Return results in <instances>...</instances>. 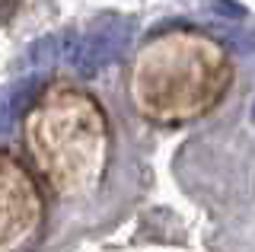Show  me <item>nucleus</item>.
I'll return each mask as SVG.
<instances>
[{"label":"nucleus","mask_w":255,"mask_h":252,"mask_svg":"<svg viewBox=\"0 0 255 252\" xmlns=\"http://www.w3.org/2000/svg\"><path fill=\"white\" fill-rule=\"evenodd\" d=\"M64 61V35H45L29 48V64L35 70H48Z\"/></svg>","instance_id":"nucleus-3"},{"label":"nucleus","mask_w":255,"mask_h":252,"mask_svg":"<svg viewBox=\"0 0 255 252\" xmlns=\"http://www.w3.org/2000/svg\"><path fill=\"white\" fill-rule=\"evenodd\" d=\"M252 122H255V106H252Z\"/></svg>","instance_id":"nucleus-6"},{"label":"nucleus","mask_w":255,"mask_h":252,"mask_svg":"<svg viewBox=\"0 0 255 252\" xmlns=\"http://www.w3.org/2000/svg\"><path fill=\"white\" fill-rule=\"evenodd\" d=\"M214 6H217V13H223V16H233V19L246 16V10L239 3H233V0H214Z\"/></svg>","instance_id":"nucleus-5"},{"label":"nucleus","mask_w":255,"mask_h":252,"mask_svg":"<svg viewBox=\"0 0 255 252\" xmlns=\"http://www.w3.org/2000/svg\"><path fill=\"white\" fill-rule=\"evenodd\" d=\"M35 90H38V80L35 77H26V80H16L10 90L3 93V131H10L16 125V118L26 112V106L32 102V96H35Z\"/></svg>","instance_id":"nucleus-2"},{"label":"nucleus","mask_w":255,"mask_h":252,"mask_svg":"<svg viewBox=\"0 0 255 252\" xmlns=\"http://www.w3.org/2000/svg\"><path fill=\"white\" fill-rule=\"evenodd\" d=\"M227 45H233L236 51H255V32H233L227 35Z\"/></svg>","instance_id":"nucleus-4"},{"label":"nucleus","mask_w":255,"mask_h":252,"mask_svg":"<svg viewBox=\"0 0 255 252\" xmlns=\"http://www.w3.org/2000/svg\"><path fill=\"white\" fill-rule=\"evenodd\" d=\"M131 32H134V22L128 16H118V13L99 16L83 35H80V48H77V58H74L70 67H74L80 77H96L102 67H109L112 61L128 48Z\"/></svg>","instance_id":"nucleus-1"}]
</instances>
